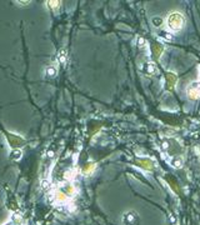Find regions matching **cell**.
Returning a JSON list of instances; mask_svg holds the SVG:
<instances>
[{
	"label": "cell",
	"mask_w": 200,
	"mask_h": 225,
	"mask_svg": "<svg viewBox=\"0 0 200 225\" xmlns=\"http://www.w3.org/2000/svg\"><path fill=\"white\" fill-rule=\"evenodd\" d=\"M185 18L179 11H172L166 18V25L171 31H180L184 28Z\"/></svg>",
	"instance_id": "1"
},
{
	"label": "cell",
	"mask_w": 200,
	"mask_h": 225,
	"mask_svg": "<svg viewBox=\"0 0 200 225\" xmlns=\"http://www.w3.org/2000/svg\"><path fill=\"white\" fill-rule=\"evenodd\" d=\"M186 95L191 100L200 99V81H194L186 88Z\"/></svg>",
	"instance_id": "2"
},
{
	"label": "cell",
	"mask_w": 200,
	"mask_h": 225,
	"mask_svg": "<svg viewBox=\"0 0 200 225\" xmlns=\"http://www.w3.org/2000/svg\"><path fill=\"white\" fill-rule=\"evenodd\" d=\"M124 221L128 225H136L138 224V214L134 211H129L124 215Z\"/></svg>",
	"instance_id": "3"
},
{
	"label": "cell",
	"mask_w": 200,
	"mask_h": 225,
	"mask_svg": "<svg viewBox=\"0 0 200 225\" xmlns=\"http://www.w3.org/2000/svg\"><path fill=\"white\" fill-rule=\"evenodd\" d=\"M8 139H9L10 145H12V146H19V145H21L24 142V140L21 138H19V136H16L14 134H8Z\"/></svg>",
	"instance_id": "4"
},
{
	"label": "cell",
	"mask_w": 200,
	"mask_h": 225,
	"mask_svg": "<svg viewBox=\"0 0 200 225\" xmlns=\"http://www.w3.org/2000/svg\"><path fill=\"white\" fill-rule=\"evenodd\" d=\"M176 82V75L175 74H172V72H168L166 74V88L169 89V90H171L172 88H174V84Z\"/></svg>",
	"instance_id": "5"
},
{
	"label": "cell",
	"mask_w": 200,
	"mask_h": 225,
	"mask_svg": "<svg viewBox=\"0 0 200 225\" xmlns=\"http://www.w3.org/2000/svg\"><path fill=\"white\" fill-rule=\"evenodd\" d=\"M136 162H138L140 166H142L144 169H148V170H151V169H152V162H151L150 160H141V159H138Z\"/></svg>",
	"instance_id": "6"
},
{
	"label": "cell",
	"mask_w": 200,
	"mask_h": 225,
	"mask_svg": "<svg viewBox=\"0 0 200 225\" xmlns=\"http://www.w3.org/2000/svg\"><path fill=\"white\" fill-rule=\"evenodd\" d=\"M95 166H96L95 164H88V165L82 169V172H84V174H86V175H90V174L95 170Z\"/></svg>",
	"instance_id": "7"
},
{
	"label": "cell",
	"mask_w": 200,
	"mask_h": 225,
	"mask_svg": "<svg viewBox=\"0 0 200 225\" xmlns=\"http://www.w3.org/2000/svg\"><path fill=\"white\" fill-rule=\"evenodd\" d=\"M171 165L174 166V168H176V169H179V168H181V165H182V159L181 158H174L172 160H171Z\"/></svg>",
	"instance_id": "8"
},
{
	"label": "cell",
	"mask_w": 200,
	"mask_h": 225,
	"mask_svg": "<svg viewBox=\"0 0 200 225\" xmlns=\"http://www.w3.org/2000/svg\"><path fill=\"white\" fill-rule=\"evenodd\" d=\"M58 59L61 64H65L66 62V51L65 50H60L59 51V55H58Z\"/></svg>",
	"instance_id": "9"
},
{
	"label": "cell",
	"mask_w": 200,
	"mask_h": 225,
	"mask_svg": "<svg viewBox=\"0 0 200 225\" xmlns=\"http://www.w3.org/2000/svg\"><path fill=\"white\" fill-rule=\"evenodd\" d=\"M161 51H162V49H161L159 45H152V54H154V56H155L156 59L160 56Z\"/></svg>",
	"instance_id": "10"
},
{
	"label": "cell",
	"mask_w": 200,
	"mask_h": 225,
	"mask_svg": "<svg viewBox=\"0 0 200 225\" xmlns=\"http://www.w3.org/2000/svg\"><path fill=\"white\" fill-rule=\"evenodd\" d=\"M75 191H76V190H75V188H74L72 185H66V186H65V189H64V192H65L68 196L72 195Z\"/></svg>",
	"instance_id": "11"
},
{
	"label": "cell",
	"mask_w": 200,
	"mask_h": 225,
	"mask_svg": "<svg viewBox=\"0 0 200 225\" xmlns=\"http://www.w3.org/2000/svg\"><path fill=\"white\" fill-rule=\"evenodd\" d=\"M146 71H148L149 74H154V72L156 71V66H155V64L149 62V64H148V66H146Z\"/></svg>",
	"instance_id": "12"
},
{
	"label": "cell",
	"mask_w": 200,
	"mask_h": 225,
	"mask_svg": "<svg viewBox=\"0 0 200 225\" xmlns=\"http://www.w3.org/2000/svg\"><path fill=\"white\" fill-rule=\"evenodd\" d=\"M11 158L15 159V160H19V159L21 158V151H20V150H14V151L11 152Z\"/></svg>",
	"instance_id": "13"
},
{
	"label": "cell",
	"mask_w": 200,
	"mask_h": 225,
	"mask_svg": "<svg viewBox=\"0 0 200 225\" xmlns=\"http://www.w3.org/2000/svg\"><path fill=\"white\" fill-rule=\"evenodd\" d=\"M48 5H49L51 9H58L59 5H60V1H48Z\"/></svg>",
	"instance_id": "14"
},
{
	"label": "cell",
	"mask_w": 200,
	"mask_h": 225,
	"mask_svg": "<svg viewBox=\"0 0 200 225\" xmlns=\"http://www.w3.org/2000/svg\"><path fill=\"white\" fill-rule=\"evenodd\" d=\"M152 22H154L156 26H160V25L162 24V19H160V18H154V19H152Z\"/></svg>",
	"instance_id": "15"
},
{
	"label": "cell",
	"mask_w": 200,
	"mask_h": 225,
	"mask_svg": "<svg viewBox=\"0 0 200 225\" xmlns=\"http://www.w3.org/2000/svg\"><path fill=\"white\" fill-rule=\"evenodd\" d=\"M55 72H56V71H55V69H54V68H48V69H46V74H48L49 76H54V75H55Z\"/></svg>",
	"instance_id": "16"
},
{
	"label": "cell",
	"mask_w": 200,
	"mask_h": 225,
	"mask_svg": "<svg viewBox=\"0 0 200 225\" xmlns=\"http://www.w3.org/2000/svg\"><path fill=\"white\" fill-rule=\"evenodd\" d=\"M145 39L144 38H138V46H140V48H142L144 45H145Z\"/></svg>",
	"instance_id": "17"
}]
</instances>
